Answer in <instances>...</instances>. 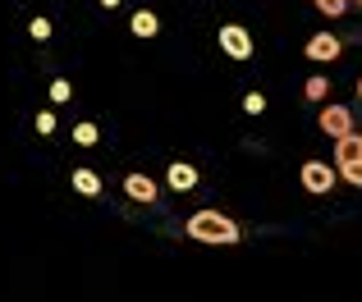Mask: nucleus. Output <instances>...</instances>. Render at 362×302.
<instances>
[{"label":"nucleus","instance_id":"obj_7","mask_svg":"<svg viewBox=\"0 0 362 302\" xmlns=\"http://www.w3.org/2000/svg\"><path fill=\"white\" fill-rule=\"evenodd\" d=\"M124 193H129V202L151 206L160 197V188H156V179H151V174H124Z\"/></svg>","mask_w":362,"mask_h":302},{"label":"nucleus","instance_id":"obj_3","mask_svg":"<svg viewBox=\"0 0 362 302\" xmlns=\"http://www.w3.org/2000/svg\"><path fill=\"white\" fill-rule=\"evenodd\" d=\"M317 128L335 143V138H344V133H354V106H339V101H321V110H317Z\"/></svg>","mask_w":362,"mask_h":302},{"label":"nucleus","instance_id":"obj_2","mask_svg":"<svg viewBox=\"0 0 362 302\" xmlns=\"http://www.w3.org/2000/svg\"><path fill=\"white\" fill-rule=\"evenodd\" d=\"M298 183L308 188L312 197H326L330 188L339 183V169H335V160H303V169H298Z\"/></svg>","mask_w":362,"mask_h":302},{"label":"nucleus","instance_id":"obj_11","mask_svg":"<svg viewBox=\"0 0 362 302\" xmlns=\"http://www.w3.org/2000/svg\"><path fill=\"white\" fill-rule=\"evenodd\" d=\"M303 97H308L312 106H321V101L330 97V78H326V73H312V78L303 83Z\"/></svg>","mask_w":362,"mask_h":302},{"label":"nucleus","instance_id":"obj_9","mask_svg":"<svg viewBox=\"0 0 362 302\" xmlns=\"http://www.w3.org/2000/svg\"><path fill=\"white\" fill-rule=\"evenodd\" d=\"M69 188L78 197H101V174H97V169H74V174H69Z\"/></svg>","mask_w":362,"mask_h":302},{"label":"nucleus","instance_id":"obj_6","mask_svg":"<svg viewBox=\"0 0 362 302\" xmlns=\"http://www.w3.org/2000/svg\"><path fill=\"white\" fill-rule=\"evenodd\" d=\"M197 183H202V174H197L193 160H175V165L165 169V188L170 193H193Z\"/></svg>","mask_w":362,"mask_h":302},{"label":"nucleus","instance_id":"obj_20","mask_svg":"<svg viewBox=\"0 0 362 302\" xmlns=\"http://www.w3.org/2000/svg\"><path fill=\"white\" fill-rule=\"evenodd\" d=\"M358 101H362V73H358Z\"/></svg>","mask_w":362,"mask_h":302},{"label":"nucleus","instance_id":"obj_8","mask_svg":"<svg viewBox=\"0 0 362 302\" xmlns=\"http://www.w3.org/2000/svg\"><path fill=\"white\" fill-rule=\"evenodd\" d=\"M330 160H335V169H344V165H354V160H362V133H358V128H354V133H344V138H335Z\"/></svg>","mask_w":362,"mask_h":302},{"label":"nucleus","instance_id":"obj_5","mask_svg":"<svg viewBox=\"0 0 362 302\" xmlns=\"http://www.w3.org/2000/svg\"><path fill=\"white\" fill-rule=\"evenodd\" d=\"M303 55H308L312 64H335L339 55H344V42H339L335 32H317V37H308V46H303Z\"/></svg>","mask_w":362,"mask_h":302},{"label":"nucleus","instance_id":"obj_10","mask_svg":"<svg viewBox=\"0 0 362 302\" xmlns=\"http://www.w3.org/2000/svg\"><path fill=\"white\" fill-rule=\"evenodd\" d=\"M129 32H133V37H156V32H160V18H156V9H133V18H129Z\"/></svg>","mask_w":362,"mask_h":302},{"label":"nucleus","instance_id":"obj_4","mask_svg":"<svg viewBox=\"0 0 362 302\" xmlns=\"http://www.w3.org/2000/svg\"><path fill=\"white\" fill-rule=\"evenodd\" d=\"M216 46H221L230 60H252V32H247L243 23H221V32H216Z\"/></svg>","mask_w":362,"mask_h":302},{"label":"nucleus","instance_id":"obj_14","mask_svg":"<svg viewBox=\"0 0 362 302\" xmlns=\"http://www.w3.org/2000/svg\"><path fill=\"white\" fill-rule=\"evenodd\" d=\"M28 32H33V42H51V18L33 14V23H28Z\"/></svg>","mask_w":362,"mask_h":302},{"label":"nucleus","instance_id":"obj_13","mask_svg":"<svg viewBox=\"0 0 362 302\" xmlns=\"http://www.w3.org/2000/svg\"><path fill=\"white\" fill-rule=\"evenodd\" d=\"M51 101H55V106L74 101V87H69V78H51Z\"/></svg>","mask_w":362,"mask_h":302},{"label":"nucleus","instance_id":"obj_15","mask_svg":"<svg viewBox=\"0 0 362 302\" xmlns=\"http://www.w3.org/2000/svg\"><path fill=\"white\" fill-rule=\"evenodd\" d=\"M317 5V14H326V18H339L349 9V0H312Z\"/></svg>","mask_w":362,"mask_h":302},{"label":"nucleus","instance_id":"obj_19","mask_svg":"<svg viewBox=\"0 0 362 302\" xmlns=\"http://www.w3.org/2000/svg\"><path fill=\"white\" fill-rule=\"evenodd\" d=\"M119 5V0H101V9H115Z\"/></svg>","mask_w":362,"mask_h":302},{"label":"nucleus","instance_id":"obj_17","mask_svg":"<svg viewBox=\"0 0 362 302\" xmlns=\"http://www.w3.org/2000/svg\"><path fill=\"white\" fill-rule=\"evenodd\" d=\"M33 124H37V133H42V138H51V133H55V115H51V110H37Z\"/></svg>","mask_w":362,"mask_h":302},{"label":"nucleus","instance_id":"obj_12","mask_svg":"<svg viewBox=\"0 0 362 302\" xmlns=\"http://www.w3.org/2000/svg\"><path fill=\"white\" fill-rule=\"evenodd\" d=\"M74 143H78V147H97L101 143V128L92 124V119H83V124H74Z\"/></svg>","mask_w":362,"mask_h":302},{"label":"nucleus","instance_id":"obj_18","mask_svg":"<svg viewBox=\"0 0 362 302\" xmlns=\"http://www.w3.org/2000/svg\"><path fill=\"white\" fill-rule=\"evenodd\" d=\"M262 110H266V97L262 92H247L243 97V115H262Z\"/></svg>","mask_w":362,"mask_h":302},{"label":"nucleus","instance_id":"obj_1","mask_svg":"<svg viewBox=\"0 0 362 302\" xmlns=\"http://www.w3.org/2000/svg\"><path fill=\"white\" fill-rule=\"evenodd\" d=\"M184 234L193 243H206V248H239V243H243L239 220H234V215H225V211H216V206H202V211L188 215Z\"/></svg>","mask_w":362,"mask_h":302},{"label":"nucleus","instance_id":"obj_16","mask_svg":"<svg viewBox=\"0 0 362 302\" xmlns=\"http://www.w3.org/2000/svg\"><path fill=\"white\" fill-rule=\"evenodd\" d=\"M339 179H344L349 188H362V160H354V165H344V169H339Z\"/></svg>","mask_w":362,"mask_h":302},{"label":"nucleus","instance_id":"obj_21","mask_svg":"<svg viewBox=\"0 0 362 302\" xmlns=\"http://www.w3.org/2000/svg\"><path fill=\"white\" fill-rule=\"evenodd\" d=\"M354 5H358V9H362V0H354Z\"/></svg>","mask_w":362,"mask_h":302}]
</instances>
